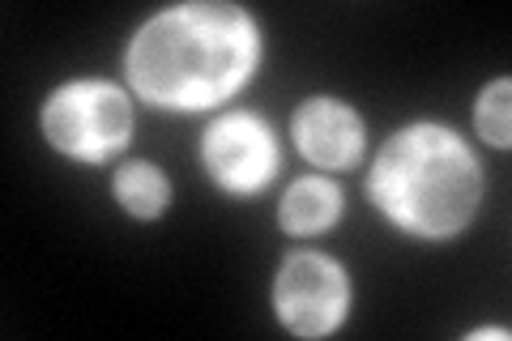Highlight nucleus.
<instances>
[{"label":"nucleus","mask_w":512,"mask_h":341,"mask_svg":"<svg viewBox=\"0 0 512 341\" xmlns=\"http://www.w3.org/2000/svg\"><path fill=\"white\" fill-rule=\"evenodd\" d=\"M261 35L239 5H175L133 35L124 73L141 99L167 111H205L244 90Z\"/></svg>","instance_id":"f257e3e1"},{"label":"nucleus","mask_w":512,"mask_h":341,"mask_svg":"<svg viewBox=\"0 0 512 341\" xmlns=\"http://www.w3.org/2000/svg\"><path fill=\"white\" fill-rule=\"evenodd\" d=\"M367 197L414 239H453L483 201V171L457 133L410 124L376 154Z\"/></svg>","instance_id":"f03ea898"},{"label":"nucleus","mask_w":512,"mask_h":341,"mask_svg":"<svg viewBox=\"0 0 512 341\" xmlns=\"http://www.w3.org/2000/svg\"><path fill=\"white\" fill-rule=\"evenodd\" d=\"M43 133L60 154L82 162H107L128 145L133 107L111 81H69L43 107Z\"/></svg>","instance_id":"7ed1b4c3"},{"label":"nucleus","mask_w":512,"mask_h":341,"mask_svg":"<svg viewBox=\"0 0 512 341\" xmlns=\"http://www.w3.org/2000/svg\"><path fill=\"white\" fill-rule=\"evenodd\" d=\"M278 320L295 337H329L350 312V278L325 252H291L274 282Z\"/></svg>","instance_id":"20e7f679"},{"label":"nucleus","mask_w":512,"mask_h":341,"mask_svg":"<svg viewBox=\"0 0 512 341\" xmlns=\"http://www.w3.org/2000/svg\"><path fill=\"white\" fill-rule=\"evenodd\" d=\"M201 162L214 175V184L231 197H252L261 192L278 171V141L265 120L252 111H227L210 124L201 141Z\"/></svg>","instance_id":"39448f33"},{"label":"nucleus","mask_w":512,"mask_h":341,"mask_svg":"<svg viewBox=\"0 0 512 341\" xmlns=\"http://www.w3.org/2000/svg\"><path fill=\"white\" fill-rule=\"evenodd\" d=\"M291 133H295L299 154L308 158L312 167H325V171L355 167L359 154H363V120H359V111H350L338 99H308L295 111Z\"/></svg>","instance_id":"423d86ee"},{"label":"nucleus","mask_w":512,"mask_h":341,"mask_svg":"<svg viewBox=\"0 0 512 341\" xmlns=\"http://www.w3.org/2000/svg\"><path fill=\"white\" fill-rule=\"evenodd\" d=\"M338 214H342V192L329 180H320V175H303V180L286 188L278 222L291 235H320L325 226L338 222Z\"/></svg>","instance_id":"0eeeda50"},{"label":"nucleus","mask_w":512,"mask_h":341,"mask_svg":"<svg viewBox=\"0 0 512 341\" xmlns=\"http://www.w3.org/2000/svg\"><path fill=\"white\" fill-rule=\"evenodd\" d=\"M116 201L133 218H158L171 205V184L167 175L150 167V162H128L116 175Z\"/></svg>","instance_id":"6e6552de"},{"label":"nucleus","mask_w":512,"mask_h":341,"mask_svg":"<svg viewBox=\"0 0 512 341\" xmlns=\"http://www.w3.org/2000/svg\"><path fill=\"white\" fill-rule=\"evenodd\" d=\"M508 94H512V81L500 77V81H491V86L478 94V107H474V124H478V137H483L487 145H495V150H508V133H512V124H508Z\"/></svg>","instance_id":"1a4fd4ad"},{"label":"nucleus","mask_w":512,"mask_h":341,"mask_svg":"<svg viewBox=\"0 0 512 341\" xmlns=\"http://www.w3.org/2000/svg\"><path fill=\"white\" fill-rule=\"evenodd\" d=\"M470 337H474V341H487V337H495V341H504L508 333H504V329H478V333H470Z\"/></svg>","instance_id":"9d476101"}]
</instances>
